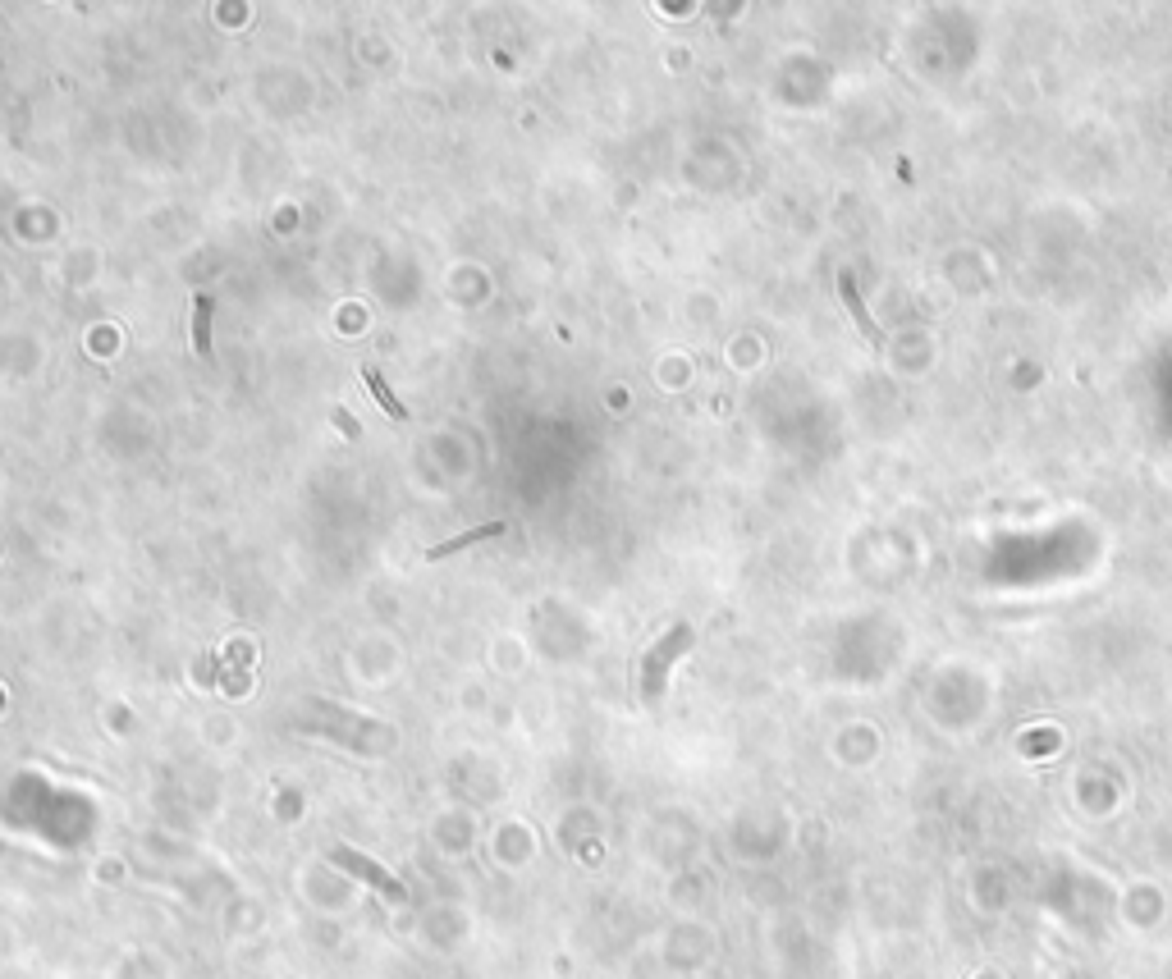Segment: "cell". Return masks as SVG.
Wrapping results in <instances>:
<instances>
[{
    "instance_id": "5b68a950",
    "label": "cell",
    "mask_w": 1172,
    "mask_h": 979,
    "mask_svg": "<svg viewBox=\"0 0 1172 979\" xmlns=\"http://www.w3.org/2000/svg\"><path fill=\"white\" fill-rule=\"evenodd\" d=\"M838 293H843V302H847V307H852V316H857V325H861V330H866L870 339H875V344H884V334H879V325L870 321V316H866V307H861V298H857V284H852V275H838Z\"/></svg>"
},
{
    "instance_id": "3957f363",
    "label": "cell",
    "mask_w": 1172,
    "mask_h": 979,
    "mask_svg": "<svg viewBox=\"0 0 1172 979\" xmlns=\"http://www.w3.org/2000/svg\"><path fill=\"white\" fill-rule=\"evenodd\" d=\"M362 380H367V389H371V399H376V403H380V408L390 412V417H394V421H403V417H408V408H403V403H399V399H394V389H390V385H385V376H380L376 366H362Z\"/></svg>"
},
{
    "instance_id": "6da1fadb",
    "label": "cell",
    "mask_w": 1172,
    "mask_h": 979,
    "mask_svg": "<svg viewBox=\"0 0 1172 979\" xmlns=\"http://www.w3.org/2000/svg\"><path fill=\"white\" fill-rule=\"evenodd\" d=\"M335 865H344L348 874H362V879L371 883V888H380V893H390L394 902H403V888H399V879H390V874L380 870L376 861H367V856H358V851H348V847H339L335 856H330Z\"/></svg>"
},
{
    "instance_id": "277c9868",
    "label": "cell",
    "mask_w": 1172,
    "mask_h": 979,
    "mask_svg": "<svg viewBox=\"0 0 1172 979\" xmlns=\"http://www.w3.org/2000/svg\"><path fill=\"white\" fill-rule=\"evenodd\" d=\"M193 348L202 357H211V293L193 298Z\"/></svg>"
},
{
    "instance_id": "7a4b0ae2",
    "label": "cell",
    "mask_w": 1172,
    "mask_h": 979,
    "mask_svg": "<svg viewBox=\"0 0 1172 979\" xmlns=\"http://www.w3.org/2000/svg\"><path fill=\"white\" fill-rule=\"evenodd\" d=\"M490 536H504V522H490V527L463 531V536L445 540V545H431V549H426V559H449V554H458V549H467V545H477V540H490Z\"/></svg>"
}]
</instances>
